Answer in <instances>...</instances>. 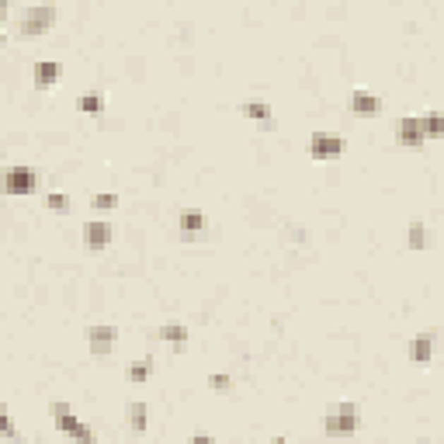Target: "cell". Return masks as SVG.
<instances>
[{
	"mask_svg": "<svg viewBox=\"0 0 444 444\" xmlns=\"http://www.w3.org/2000/svg\"><path fill=\"white\" fill-rule=\"evenodd\" d=\"M56 25V7L52 4H39V7H28L18 21V32L25 39H35V35H45L49 28Z\"/></svg>",
	"mask_w": 444,
	"mask_h": 444,
	"instance_id": "6da1fadb",
	"label": "cell"
},
{
	"mask_svg": "<svg viewBox=\"0 0 444 444\" xmlns=\"http://www.w3.org/2000/svg\"><path fill=\"white\" fill-rule=\"evenodd\" d=\"M358 431V406L354 403H340V406H330L326 413V434L333 438H347Z\"/></svg>",
	"mask_w": 444,
	"mask_h": 444,
	"instance_id": "7a4b0ae2",
	"label": "cell"
},
{
	"mask_svg": "<svg viewBox=\"0 0 444 444\" xmlns=\"http://www.w3.org/2000/svg\"><path fill=\"white\" fill-rule=\"evenodd\" d=\"M49 413L56 416V427H59L66 438H73V441H94V431H90L87 424H80L66 403H52L49 406Z\"/></svg>",
	"mask_w": 444,
	"mask_h": 444,
	"instance_id": "3957f363",
	"label": "cell"
},
{
	"mask_svg": "<svg viewBox=\"0 0 444 444\" xmlns=\"http://www.w3.org/2000/svg\"><path fill=\"white\" fill-rule=\"evenodd\" d=\"M35 184H39V177H35L32 167H11L4 174V191L7 195H32Z\"/></svg>",
	"mask_w": 444,
	"mask_h": 444,
	"instance_id": "277c9868",
	"label": "cell"
},
{
	"mask_svg": "<svg viewBox=\"0 0 444 444\" xmlns=\"http://www.w3.org/2000/svg\"><path fill=\"white\" fill-rule=\"evenodd\" d=\"M309 153H313V160H333V157L344 153V139L337 132H313Z\"/></svg>",
	"mask_w": 444,
	"mask_h": 444,
	"instance_id": "5b68a950",
	"label": "cell"
},
{
	"mask_svg": "<svg viewBox=\"0 0 444 444\" xmlns=\"http://www.w3.org/2000/svg\"><path fill=\"white\" fill-rule=\"evenodd\" d=\"M396 139H400V146H424V139H427V128H424V119H416V115H406L400 121V128H396Z\"/></svg>",
	"mask_w": 444,
	"mask_h": 444,
	"instance_id": "8992f818",
	"label": "cell"
},
{
	"mask_svg": "<svg viewBox=\"0 0 444 444\" xmlns=\"http://www.w3.org/2000/svg\"><path fill=\"white\" fill-rule=\"evenodd\" d=\"M87 344H90L94 354H108V351L119 344V330H115V326H104V323L90 326V330H87Z\"/></svg>",
	"mask_w": 444,
	"mask_h": 444,
	"instance_id": "52a82bcc",
	"label": "cell"
},
{
	"mask_svg": "<svg viewBox=\"0 0 444 444\" xmlns=\"http://www.w3.org/2000/svg\"><path fill=\"white\" fill-rule=\"evenodd\" d=\"M351 112H354L358 119H375V115L382 112V101H378L375 94H368V90H354V94H351Z\"/></svg>",
	"mask_w": 444,
	"mask_h": 444,
	"instance_id": "ba28073f",
	"label": "cell"
},
{
	"mask_svg": "<svg viewBox=\"0 0 444 444\" xmlns=\"http://www.w3.org/2000/svg\"><path fill=\"white\" fill-rule=\"evenodd\" d=\"M59 77H63V66H59L56 59H42V63H35V70H32V80H35L39 90H49Z\"/></svg>",
	"mask_w": 444,
	"mask_h": 444,
	"instance_id": "9c48e42d",
	"label": "cell"
},
{
	"mask_svg": "<svg viewBox=\"0 0 444 444\" xmlns=\"http://www.w3.org/2000/svg\"><path fill=\"white\" fill-rule=\"evenodd\" d=\"M431 354H434V337H431V333H424V337H416V340L409 344V361L416 364V368H427V364H431Z\"/></svg>",
	"mask_w": 444,
	"mask_h": 444,
	"instance_id": "30bf717a",
	"label": "cell"
},
{
	"mask_svg": "<svg viewBox=\"0 0 444 444\" xmlns=\"http://www.w3.org/2000/svg\"><path fill=\"white\" fill-rule=\"evenodd\" d=\"M83 240H87V246L90 250H104L108 246V240H112V226L108 222H87V229H83Z\"/></svg>",
	"mask_w": 444,
	"mask_h": 444,
	"instance_id": "8fae6325",
	"label": "cell"
},
{
	"mask_svg": "<svg viewBox=\"0 0 444 444\" xmlns=\"http://www.w3.org/2000/svg\"><path fill=\"white\" fill-rule=\"evenodd\" d=\"M177 226H181V233H184V236L202 233V229H205V212H198V208H184V212L177 215Z\"/></svg>",
	"mask_w": 444,
	"mask_h": 444,
	"instance_id": "7c38bea8",
	"label": "cell"
},
{
	"mask_svg": "<svg viewBox=\"0 0 444 444\" xmlns=\"http://www.w3.org/2000/svg\"><path fill=\"white\" fill-rule=\"evenodd\" d=\"M157 337H160L163 344H174V347H181V344H188V326L181 323H167L157 330Z\"/></svg>",
	"mask_w": 444,
	"mask_h": 444,
	"instance_id": "4fadbf2b",
	"label": "cell"
},
{
	"mask_svg": "<svg viewBox=\"0 0 444 444\" xmlns=\"http://www.w3.org/2000/svg\"><path fill=\"white\" fill-rule=\"evenodd\" d=\"M77 108H80L83 115L97 119V115L104 112V97H101V94H80V97H77Z\"/></svg>",
	"mask_w": 444,
	"mask_h": 444,
	"instance_id": "5bb4252c",
	"label": "cell"
},
{
	"mask_svg": "<svg viewBox=\"0 0 444 444\" xmlns=\"http://www.w3.org/2000/svg\"><path fill=\"white\" fill-rule=\"evenodd\" d=\"M240 112H243V119H250V121H268L271 119V104H268V101H246Z\"/></svg>",
	"mask_w": 444,
	"mask_h": 444,
	"instance_id": "9a60e30c",
	"label": "cell"
},
{
	"mask_svg": "<svg viewBox=\"0 0 444 444\" xmlns=\"http://www.w3.org/2000/svg\"><path fill=\"white\" fill-rule=\"evenodd\" d=\"M125 413H128V427L143 434V431H146V413H150L146 403H128L125 406Z\"/></svg>",
	"mask_w": 444,
	"mask_h": 444,
	"instance_id": "2e32d148",
	"label": "cell"
},
{
	"mask_svg": "<svg viewBox=\"0 0 444 444\" xmlns=\"http://www.w3.org/2000/svg\"><path fill=\"white\" fill-rule=\"evenodd\" d=\"M150 371H153V364H150V358H146V361L132 364V368H128L125 375H128V382H132V385H143V382L150 378Z\"/></svg>",
	"mask_w": 444,
	"mask_h": 444,
	"instance_id": "e0dca14e",
	"label": "cell"
},
{
	"mask_svg": "<svg viewBox=\"0 0 444 444\" xmlns=\"http://www.w3.org/2000/svg\"><path fill=\"white\" fill-rule=\"evenodd\" d=\"M208 389L222 396V392H229V389H233V378H229V375H219V371H215V375H208Z\"/></svg>",
	"mask_w": 444,
	"mask_h": 444,
	"instance_id": "ac0fdd59",
	"label": "cell"
},
{
	"mask_svg": "<svg viewBox=\"0 0 444 444\" xmlns=\"http://www.w3.org/2000/svg\"><path fill=\"white\" fill-rule=\"evenodd\" d=\"M424 243H427V229H424L420 222H413V226H409V246H413V250H424Z\"/></svg>",
	"mask_w": 444,
	"mask_h": 444,
	"instance_id": "d6986e66",
	"label": "cell"
},
{
	"mask_svg": "<svg viewBox=\"0 0 444 444\" xmlns=\"http://www.w3.org/2000/svg\"><path fill=\"white\" fill-rule=\"evenodd\" d=\"M0 438H18V431H14V424H11V413H7L4 403H0Z\"/></svg>",
	"mask_w": 444,
	"mask_h": 444,
	"instance_id": "ffe728a7",
	"label": "cell"
},
{
	"mask_svg": "<svg viewBox=\"0 0 444 444\" xmlns=\"http://www.w3.org/2000/svg\"><path fill=\"white\" fill-rule=\"evenodd\" d=\"M45 205H49L52 212H66V208H70V198H66L63 191H52V195H45Z\"/></svg>",
	"mask_w": 444,
	"mask_h": 444,
	"instance_id": "44dd1931",
	"label": "cell"
},
{
	"mask_svg": "<svg viewBox=\"0 0 444 444\" xmlns=\"http://www.w3.org/2000/svg\"><path fill=\"white\" fill-rule=\"evenodd\" d=\"M90 205H94L97 212H104V208H115V205H119V195H94V198H90Z\"/></svg>",
	"mask_w": 444,
	"mask_h": 444,
	"instance_id": "7402d4cb",
	"label": "cell"
},
{
	"mask_svg": "<svg viewBox=\"0 0 444 444\" xmlns=\"http://www.w3.org/2000/svg\"><path fill=\"white\" fill-rule=\"evenodd\" d=\"M424 128H427V136H438V132H441V115H427V119H424Z\"/></svg>",
	"mask_w": 444,
	"mask_h": 444,
	"instance_id": "603a6c76",
	"label": "cell"
},
{
	"mask_svg": "<svg viewBox=\"0 0 444 444\" xmlns=\"http://www.w3.org/2000/svg\"><path fill=\"white\" fill-rule=\"evenodd\" d=\"M0 42H4V7H0Z\"/></svg>",
	"mask_w": 444,
	"mask_h": 444,
	"instance_id": "cb8c5ba5",
	"label": "cell"
},
{
	"mask_svg": "<svg viewBox=\"0 0 444 444\" xmlns=\"http://www.w3.org/2000/svg\"><path fill=\"white\" fill-rule=\"evenodd\" d=\"M0 191H4V174H0Z\"/></svg>",
	"mask_w": 444,
	"mask_h": 444,
	"instance_id": "d4e9b609",
	"label": "cell"
},
{
	"mask_svg": "<svg viewBox=\"0 0 444 444\" xmlns=\"http://www.w3.org/2000/svg\"><path fill=\"white\" fill-rule=\"evenodd\" d=\"M7 4H11V0H0V7H7Z\"/></svg>",
	"mask_w": 444,
	"mask_h": 444,
	"instance_id": "484cf974",
	"label": "cell"
}]
</instances>
